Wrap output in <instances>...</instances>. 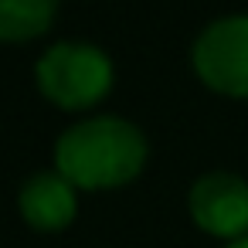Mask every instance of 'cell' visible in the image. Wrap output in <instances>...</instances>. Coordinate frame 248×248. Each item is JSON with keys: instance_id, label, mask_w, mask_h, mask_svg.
I'll return each instance as SVG.
<instances>
[{"instance_id": "cell-1", "label": "cell", "mask_w": 248, "mask_h": 248, "mask_svg": "<svg viewBox=\"0 0 248 248\" xmlns=\"http://www.w3.org/2000/svg\"><path fill=\"white\" fill-rule=\"evenodd\" d=\"M150 160L146 133L123 116H89L55 140V170L75 190H119Z\"/></svg>"}, {"instance_id": "cell-2", "label": "cell", "mask_w": 248, "mask_h": 248, "mask_svg": "<svg viewBox=\"0 0 248 248\" xmlns=\"http://www.w3.org/2000/svg\"><path fill=\"white\" fill-rule=\"evenodd\" d=\"M34 85L62 112H89L112 92L116 65L92 41H55L34 62Z\"/></svg>"}, {"instance_id": "cell-3", "label": "cell", "mask_w": 248, "mask_h": 248, "mask_svg": "<svg viewBox=\"0 0 248 248\" xmlns=\"http://www.w3.org/2000/svg\"><path fill=\"white\" fill-rule=\"evenodd\" d=\"M190 65L201 85L228 99H248V14L211 21L190 48Z\"/></svg>"}, {"instance_id": "cell-4", "label": "cell", "mask_w": 248, "mask_h": 248, "mask_svg": "<svg viewBox=\"0 0 248 248\" xmlns=\"http://www.w3.org/2000/svg\"><path fill=\"white\" fill-rule=\"evenodd\" d=\"M190 221L221 241H238L248 234V180L228 170L201 173L187 190Z\"/></svg>"}, {"instance_id": "cell-5", "label": "cell", "mask_w": 248, "mask_h": 248, "mask_svg": "<svg viewBox=\"0 0 248 248\" xmlns=\"http://www.w3.org/2000/svg\"><path fill=\"white\" fill-rule=\"evenodd\" d=\"M17 211L28 228L55 234L65 231L78 214V190L58 173V170H38L31 173L17 190Z\"/></svg>"}, {"instance_id": "cell-6", "label": "cell", "mask_w": 248, "mask_h": 248, "mask_svg": "<svg viewBox=\"0 0 248 248\" xmlns=\"http://www.w3.org/2000/svg\"><path fill=\"white\" fill-rule=\"evenodd\" d=\"M58 17V0H0V45H28Z\"/></svg>"}, {"instance_id": "cell-7", "label": "cell", "mask_w": 248, "mask_h": 248, "mask_svg": "<svg viewBox=\"0 0 248 248\" xmlns=\"http://www.w3.org/2000/svg\"><path fill=\"white\" fill-rule=\"evenodd\" d=\"M224 248H248V234H245V238H238V241H228Z\"/></svg>"}]
</instances>
